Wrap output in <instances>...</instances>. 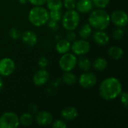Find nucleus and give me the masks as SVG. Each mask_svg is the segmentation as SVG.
I'll use <instances>...</instances> for the list:
<instances>
[{
    "label": "nucleus",
    "mask_w": 128,
    "mask_h": 128,
    "mask_svg": "<svg viewBox=\"0 0 128 128\" xmlns=\"http://www.w3.org/2000/svg\"><path fill=\"white\" fill-rule=\"evenodd\" d=\"M49 12L42 6H34L28 13V20L34 26L41 27L49 20Z\"/></svg>",
    "instance_id": "3"
},
{
    "label": "nucleus",
    "mask_w": 128,
    "mask_h": 128,
    "mask_svg": "<svg viewBox=\"0 0 128 128\" xmlns=\"http://www.w3.org/2000/svg\"><path fill=\"white\" fill-rule=\"evenodd\" d=\"M49 17L51 20H56L57 22L60 21L62 17V14L61 12V10H50L49 12Z\"/></svg>",
    "instance_id": "25"
},
{
    "label": "nucleus",
    "mask_w": 128,
    "mask_h": 128,
    "mask_svg": "<svg viewBox=\"0 0 128 128\" xmlns=\"http://www.w3.org/2000/svg\"><path fill=\"white\" fill-rule=\"evenodd\" d=\"M48 64H49V61H48V59H47L45 56H41V57L38 59V66H39L40 68H42V69L46 68L48 66Z\"/></svg>",
    "instance_id": "32"
},
{
    "label": "nucleus",
    "mask_w": 128,
    "mask_h": 128,
    "mask_svg": "<svg viewBox=\"0 0 128 128\" xmlns=\"http://www.w3.org/2000/svg\"><path fill=\"white\" fill-rule=\"evenodd\" d=\"M122 92V84L116 77H108L103 80L99 86V94L105 100H113Z\"/></svg>",
    "instance_id": "1"
},
{
    "label": "nucleus",
    "mask_w": 128,
    "mask_h": 128,
    "mask_svg": "<svg viewBox=\"0 0 128 128\" xmlns=\"http://www.w3.org/2000/svg\"><path fill=\"white\" fill-rule=\"evenodd\" d=\"M62 26L67 31H74L75 30L80 24V16L78 11L74 9L68 10L62 17Z\"/></svg>",
    "instance_id": "4"
},
{
    "label": "nucleus",
    "mask_w": 128,
    "mask_h": 128,
    "mask_svg": "<svg viewBox=\"0 0 128 128\" xmlns=\"http://www.w3.org/2000/svg\"><path fill=\"white\" fill-rule=\"evenodd\" d=\"M77 63V58L76 55L74 53H70L67 52L63 54V56L60 58L59 59V67L60 68L64 71V72H68L73 70Z\"/></svg>",
    "instance_id": "6"
},
{
    "label": "nucleus",
    "mask_w": 128,
    "mask_h": 128,
    "mask_svg": "<svg viewBox=\"0 0 128 128\" xmlns=\"http://www.w3.org/2000/svg\"><path fill=\"white\" fill-rule=\"evenodd\" d=\"M3 87H4V82H3L2 77L0 76V92L3 89Z\"/></svg>",
    "instance_id": "36"
},
{
    "label": "nucleus",
    "mask_w": 128,
    "mask_h": 128,
    "mask_svg": "<svg viewBox=\"0 0 128 128\" xmlns=\"http://www.w3.org/2000/svg\"><path fill=\"white\" fill-rule=\"evenodd\" d=\"M19 116L12 112H6L0 116V128H16L20 125Z\"/></svg>",
    "instance_id": "5"
},
{
    "label": "nucleus",
    "mask_w": 128,
    "mask_h": 128,
    "mask_svg": "<svg viewBox=\"0 0 128 128\" xmlns=\"http://www.w3.org/2000/svg\"><path fill=\"white\" fill-rule=\"evenodd\" d=\"M53 117L52 114L46 111H40L35 116V122L40 126H48L52 124Z\"/></svg>",
    "instance_id": "12"
},
{
    "label": "nucleus",
    "mask_w": 128,
    "mask_h": 128,
    "mask_svg": "<svg viewBox=\"0 0 128 128\" xmlns=\"http://www.w3.org/2000/svg\"><path fill=\"white\" fill-rule=\"evenodd\" d=\"M76 38V34L74 31H68L66 34V39L69 40L70 42L74 41Z\"/></svg>",
    "instance_id": "34"
},
{
    "label": "nucleus",
    "mask_w": 128,
    "mask_h": 128,
    "mask_svg": "<svg viewBox=\"0 0 128 128\" xmlns=\"http://www.w3.org/2000/svg\"><path fill=\"white\" fill-rule=\"evenodd\" d=\"M124 36V32L122 28H118L116 30L113 31L112 32V37L114 39L116 40H122Z\"/></svg>",
    "instance_id": "28"
},
{
    "label": "nucleus",
    "mask_w": 128,
    "mask_h": 128,
    "mask_svg": "<svg viewBox=\"0 0 128 128\" xmlns=\"http://www.w3.org/2000/svg\"><path fill=\"white\" fill-rule=\"evenodd\" d=\"M26 2H27V0H19L20 4H25L26 3Z\"/></svg>",
    "instance_id": "37"
},
{
    "label": "nucleus",
    "mask_w": 128,
    "mask_h": 128,
    "mask_svg": "<svg viewBox=\"0 0 128 128\" xmlns=\"http://www.w3.org/2000/svg\"><path fill=\"white\" fill-rule=\"evenodd\" d=\"M93 40L95 44L100 46H105L109 44L110 38L106 32L104 30H98L92 34Z\"/></svg>",
    "instance_id": "13"
},
{
    "label": "nucleus",
    "mask_w": 128,
    "mask_h": 128,
    "mask_svg": "<svg viewBox=\"0 0 128 128\" xmlns=\"http://www.w3.org/2000/svg\"><path fill=\"white\" fill-rule=\"evenodd\" d=\"M110 20L118 28H123L128 24V14L125 11L122 10H114L110 16Z\"/></svg>",
    "instance_id": "8"
},
{
    "label": "nucleus",
    "mask_w": 128,
    "mask_h": 128,
    "mask_svg": "<svg viewBox=\"0 0 128 128\" xmlns=\"http://www.w3.org/2000/svg\"><path fill=\"white\" fill-rule=\"evenodd\" d=\"M97 81V76L93 73H90L88 71L81 74L78 80L80 86L86 89L94 87L96 85Z\"/></svg>",
    "instance_id": "10"
},
{
    "label": "nucleus",
    "mask_w": 128,
    "mask_h": 128,
    "mask_svg": "<svg viewBox=\"0 0 128 128\" xmlns=\"http://www.w3.org/2000/svg\"><path fill=\"white\" fill-rule=\"evenodd\" d=\"M71 44L66 38L59 40L56 44V50L59 54H64L70 51Z\"/></svg>",
    "instance_id": "17"
},
{
    "label": "nucleus",
    "mask_w": 128,
    "mask_h": 128,
    "mask_svg": "<svg viewBox=\"0 0 128 128\" xmlns=\"http://www.w3.org/2000/svg\"><path fill=\"white\" fill-rule=\"evenodd\" d=\"M52 128H67V124L62 121V120H60V119H58V120H56L54 122H52Z\"/></svg>",
    "instance_id": "33"
},
{
    "label": "nucleus",
    "mask_w": 128,
    "mask_h": 128,
    "mask_svg": "<svg viewBox=\"0 0 128 128\" xmlns=\"http://www.w3.org/2000/svg\"><path fill=\"white\" fill-rule=\"evenodd\" d=\"M110 21V15L103 8L92 10L88 16V24L97 30H105Z\"/></svg>",
    "instance_id": "2"
},
{
    "label": "nucleus",
    "mask_w": 128,
    "mask_h": 128,
    "mask_svg": "<svg viewBox=\"0 0 128 128\" xmlns=\"http://www.w3.org/2000/svg\"><path fill=\"white\" fill-rule=\"evenodd\" d=\"M27 1L30 2L32 4H33L34 6H42L46 2V0H27Z\"/></svg>",
    "instance_id": "35"
},
{
    "label": "nucleus",
    "mask_w": 128,
    "mask_h": 128,
    "mask_svg": "<svg viewBox=\"0 0 128 128\" xmlns=\"http://www.w3.org/2000/svg\"><path fill=\"white\" fill-rule=\"evenodd\" d=\"M92 28L88 23L83 25L79 31V35L82 39L87 40L88 38L92 36Z\"/></svg>",
    "instance_id": "21"
},
{
    "label": "nucleus",
    "mask_w": 128,
    "mask_h": 128,
    "mask_svg": "<svg viewBox=\"0 0 128 128\" xmlns=\"http://www.w3.org/2000/svg\"><path fill=\"white\" fill-rule=\"evenodd\" d=\"M93 68L98 71H103L104 70L107 66H108V62L106 58H102V57H98L94 59L93 62Z\"/></svg>",
    "instance_id": "19"
},
{
    "label": "nucleus",
    "mask_w": 128,
    "mask_h": 128,
    "mask_svg": "<svg viewBox=\"0 0 128 128\" xmlns=\"http://www.w3.org/2000/svg\"><path fill=\"white\" fill-rule=\"evenodd\" d=\"M108 55L112 59L119 60V59H121L123 57V56H124V51H123L122 48H121L119 46H111L108 50Z\"/></svg>",
    "instance_id": "18"
},
{
    "label": "nucleus",
    "mask_w": 128,
    "mask_h": 128,
    "mask_svg": "<svg viewBox=\"0 0 128 128\" xmlns=\"http://www.w3.org/2000/svg\"><path fill=\"white\" fill-rule=\"evenodd\" d=\"M120 100L122 105L125 107L128 108V94L126 92H122L120 94Z\"/></svg>",
    "instance_id": "31"
},
{
    "label": "nucleus",
    "mask_w": 128,
    "mask_h": 128,
    "mask_svg": "<svg viewBox=\"0 0 128 128\" xmlns=\"http://www.w3.org/2000/svg\"><path fill=\"white\" fill-rule=\"evenodd\" d=\"M47 26H48V28L53 31V32H56L57 31L58 28H59V25H58V22L56 20H51V19H49V20L47 21Z\"/></svg>",
    "instance_id": "29"
},
{
    "label": "nucleus",
    "mask_w": 128,
    "mask_h": 128,
    "mask_svg": "<svg viewBox=\"0 0 128 128\" xmlns=\"http://www.w3.org/2000/svg\"><path fill=\"white\" fill-rule=\"evenodd\" d=\"M94 7L92 0H79L76 3L77 11L82 14H87L92 10Z\"/></svg>",
    "instance_id": "16"
},
{
    "label": "nucleus",
    "mask_w": 128,
    "mask_h": 128,
    "mask_svg": "<svg viewBox=\"0 0 128 128\" xmlns=\"http://www.w3.org/2000/svg\"><path fill=\"white\" fill-rule=\"evenodd\" d=\"M9 35L13 40H18L19 38H21V33L20 31L18 30L16 28H11L9 30Z\"/></svg>",
    "instance_id": "27"
},
{
    "label": "nucleus",
    "mask_w": 128,
    "mask_h": 128,
    "mask_svg": "<svg viewBox=\"0 0 128 128\" xmlns=\"http://www.w3.org/2000/svg\"><path fill=\"white\" fill-rule=\"evenodd\" d=\"M50 79V74L45 69H40L38 70L33 76L32 80L36 86H42L45 85Z\"/></svg>",
    "instance_id": "11"
},
{
    "label": "nucleus",
    "mask_w": 128,
    "mask_h": 128,
    "mask_svg": "<svg viewBox=\"0 0 128 128\" xmlns=\"http://www.w3.org/2000/svg\"><path fill=\"white\" fill-rule=\"evenodd\" d=\"M46 3L47 8L50 10H61L63 5L62 0H46Z\"/></svg>",
    "instance_id": "23"
},
{
    "label": "nucleus",
    "mask_w": 128,
    "mask_h": 128,
    "mask_svg": "<svg viewBox=\"0 0 128 128\" xmlns=\"http://www.w3.org/2000/svg\"><path fill=\"white\" fill-rule=\"evenodd\" d=\"M21 38L22 42L28 46H34L38 43V35L30 30L24 32L21 34Z\"/></svg>",
    "instance_id": "14"
},
{
    "label": "nucleus",
    "mask_w": 128,
    "mask_h": 128,
    "mask_svg": "<svg viewBox=\"0 0 128 128\" xmlns=\"http://www.w3.org/2000/svg\"><path fill=\"white\" fill-rule=\"evenodd\" d=\"M61 116L64 119L67 121H73V120H75L78 117L79 112L76 107L68 106L62 110Z\"/></svg>",
    "instance_id": "15"
},
{
    "label": "nucleus",
    "mask_w": 128,
    "mask_h": 128,
    "mask_svg": "<svg viewBox=\"0 0 128 128\" xmlns=\"http://www.w3.org/2000/svg\"><path fill=\"white\" fill-rule=\"evenodd\" d=\"M62 81L67 84V85H69V86H72V85H74L77 82V79H76V76L72 74L70 71H68V72H64V74L62 75Z\"/></svg>",
    "instance_id": "22"
},
{
    "label": "nucleus",
    "mask_w": 128,
    "mask_h": 128,
    "mask_svg": "<svg viewBox=\"0 0 128 128\" xmlns=\"http://www.w3.org/2000/svg\"><path fill=\"white\" fill-rule=\"evenodd\" d=\"M20 118V124L23 126H30L33 122V116L28 112H25L21 115Z\"/></svg>",
    "instance_id": "24"
},
{
    "label": "nucleus",
    "mask_w": 128,
    "mask_h": 128,
    "mask_svg": "<svg viewBox=\"0 0 128 128\" xmlns=\"http://www.w3.org/2000/svg\"><path fill=\"white\" fill-rule=\"evenodd\" d=\"M16 64L13 59L10 58H3L0 60V76H10L15 70Z\"/></svg>",
    "instance_id": "9"
},
{
    "label": "nucleus",
    "mask_w": 128,
    "mask_h": 128,
    "mask_svg": "<svg viewBox=\"0 0 128 128\" xmlns=\"http://www.w3.org/2000/svg\"><path fill=\"white\" fill-rule=\"evenodd\" d=\"M76 64L81 70L85 72L88 71L92 68V62L86 57H81L79 60H77Z\"/></svg>",
    "instance_id": "20"
},
{
    "label": "nucleus",
    "mask_w": 128,
    "mask_h": 128,
    "mask_svg": "<svg viewBox=\"0 0 128 128\" xmlns=\"http://www.w3.org/2000/svg\"><path fill=\"white\" fill-rule=\"evenodd\" d=\"M63 5L68 10L74 9L76 8V0H63Z\"/></svg>",
    "instance_id": "30"
},
{
    "label": "nucleus",
    "mask_w": 128,
    "mask_h": 128,
    "mask_svg": "<svg viewBox=\"0 0 128 128\" xmlns=\"http://www.w3.org/2000/svg\"><path fill=\"white\" fill-rule=\"evenodd\" d=\"M93 4L98 8H105L108 6L110 0H92Z\"/></svg>",
    "instance_id": "26"
},
{
    "label": "nucleus",
    "mask_w": 128,
    "mask_h": 128,
    "mask_svg": "<svg viewBox=\"0 0 128 128\" xmlns=\"http://www.w3.org/2000/svg\"><path fill=\"white\" fill-rule=\"evenodd\" d=\"M91 48V45L88 41L85 39L75 40L71 44L70 50L76 56H84L87 54Z\"/></svg>",
    "instance_id": "7"
}]
</instances>
